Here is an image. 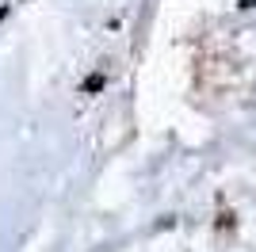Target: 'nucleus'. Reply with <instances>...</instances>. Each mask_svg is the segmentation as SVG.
<instances>
[{
  "instance_id": "obj_2",
  "label": "nucleus",
  "mask_w": 256,
  "mask_h": 252,
  "mask_svg": "<svg viewBox=\"0 0 256 252\" xmlns=\"http://www.w3.org/2000/svg\"><path fill=\"white\" fill-rule=\"evenodd\" d=\"M252 4H256V0H241V8H252Z\"/></svg>"
},
{
  "instance_id": "obj_1",
  "label": "nucleus",
  "mask_w": 256,
  "mask_h": 252,
  "mask_svg": "<svg viewBox=\"0 0 256 252\" xmlns=\"http://www.w3.org/2000/svg\"><path fill=\"white\" fill-rule=\"evenodd\" d=\"M84 88H88V92H100V88H104V76H88Z\"/></svg>"
}]
</instances>
